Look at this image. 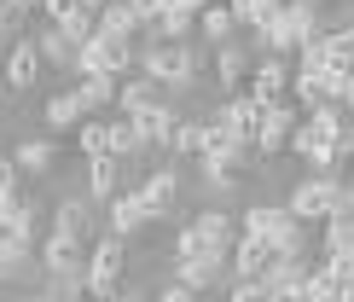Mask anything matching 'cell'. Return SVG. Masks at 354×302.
Returning a JSON list of instances; mask_svg holds the SVG:
<instances>
[{"mask_svg":"<svg viewBox=\"0 0 354 302\" xmlns=\"http://www.w3.org/2000/svg\"><path fill=\"white\" fill-rule=\"evenodd\" d=\"M227 296H232V302H279V296L268 291V279H232Z\"/></svg>","mask_w":354,"mask_h":302,"instance_id":"39","label":"cell"},{"mask_svg":"<svg viewBox=\"0 0 354 302\" xmlns=\"http://www.w3.org/2000/svg\"><path fill=\"white\" fill-rule=\"evenodd\" d=\"M93 198H64V204H58V215H53V233H64V238H82V245H87V238H93Z\"/></svg>","mask_w":354,"mask_h":302,"instance_id":"20","label":"cell"},{"mask_svg":"<svg viewBox=\"0 0 354 302\" xmlns=\"http://www.w3.org/2000/svg\"><path fill=\"white\" fill-rule=\"evenodd\" d=\"M354 256V221L326 215V238H319V262H348Z\"/></svg>","mask_w":354,"mask_h":302,"instance_id":"24","label":"cell"},{"mask_svg":"<svg viewBox=\"0 0 354 302\" xmlns=\"http://www.w3.org/2000/svg\"><path fill=\"white\" fill-rule=\"evenodd\" d=\"M163 6H180V12H203L209 0H163Z\"/></svg>","mask_w":354,"mask_h":302,"instance_id":"45","label":"cell"},{"mask_svg":"<svg viewBox=\"0 0 354 302\" xmlns=\"http://www.w3.org/2000/svg\"><path fill=\"white\" fill-rule=\"evenodd\" d=\"M198 35L209 41V47H221V41H232V35H239V18L227 12V0H221V6L209 0V6L198 12Z\"/></svg>","mask_w":354,"mask_h":302,"instance_id":"25","label":"cell"},{"mask_svg":"<svg viewBox=\"0 0 354 302\" xmlns=\"http://www.w3.org/2000/svg\"><path fill=\"white\" fill-rule=\"evenodd\" d=\"M122 192V157H87V198L111 204Z\"/></svg>","mask_w":354,"mask_h":302,"instance_id":"21","label":"cell"},{"mask_svg":"<svg viewBox=\"0 0 354 302\" xmlns=\"http://www.w3.org/2000/svg\"><path fill=\"white\" fill-rule=\"evenodd\" d=\"M87 250L82 238H64V233H47L41 238V267H47V274H87Z\"/></svg>","mask_w":354,"mask_h":302,"instance_id":"13","label":"cell"},{"mask_svg":"<svg viewBox=\"0 0 354 302\" xmlns=\"http://www.w3.org/2000/svg\"><path fill=\"white\" fill-rule=\"evenodd\" d=\"M35 47H41V64H53V70H82V47H76L58 24H41Z\"/></svg>","mask_w":354,"mask_h":302,"instance_id":"19","label":"cell"},{"mask_svg":"<svg viewBox=\"0 0 354 302\" xmlns=\"http://www.w3.org/2000/svg\"><path fill=\"white\" fill-rule=\"evenodd\" d=\"M76 145L87 151V157H111V123H99V116H82Z\"/></svg>","mask_w":354,"mask_h":302,"instance_id":"33","label":"cell"},{"mask_svg":"<svg viewBox=\"0 0 354 302\" xmlns=\"http://www.w3.org/2000/svg\"><path fill=\"white\" fill-rule=\"evenodd\" d=\"M35 6H41V0H35Z\"/></svg>","mask_w":354,"mask_h":302,"instance_id":"50","label":"cell"},{"mask_svg":"<svg viewBox=\"0 0 354 302\" xmlns=\"http://www.w3.org/2000/svg\"><path fill=\"white\" fill-rule=\"evenodd\" d=\"M290 94H297V105H326V70H290Z\"/></svg>","mask_w":354,"mask_h":302,"instance_id":"31","label":"cell"},{"mask_svg":"<svg viewBox=\"0 0 354 302\" xmlns=\"http://www.w3.org/2000/svg\"><path fill=\"white\" fill-rule=\"evenodd\" d=\"M82 6H87V12H105V6H111V0H82Z\"/></svg>","mask_w":354,"mask_h":302,"instance_id":"46","label":"cell"},{"mask_svg":"<svg viewBox=\"0 0 354 302\" xmlns=\"http://www.w3.org/2000/svg\"><path fill=\"white\" fill-rule=\"evenodd\" d=\"M41 116H47V128H82V99L76 94H53L47 105H41Z\"/></svg>","mask_w":354,"mask_h":302,"instance_id":"30","label":"cell"},{"mask_svg":"<svg viewBox=\"0 0 354 302\" xmlns=\"http://www.w3.org/2000/svg\"><path fill=\"white\" fill-rule=\"evenodd\" d=\"M140 70L151 76V82H163V87H192L203 76V58L192 41H145L140 47Z\"/></svg>","mask_w":354,"mask_h":302,"instance_id":"1","label":"cell"},{"mask_svg":"<svg viewBox=\"0 0 354 302\" xmlns=\"http://www.w3.org/2000/svg\"><path fill=\"white\" fill-rule=\"evenodd\" d=\"M12 163H18V175H47L58 163V145L53 140H24L18 151H12Z\"/></svg>","mask_w":354,"mask_h":302,"instance_id":"27","label":"cell"},{"mask_svg":"<svg viewBox=\"0 0 354 302\" xmlns=\"http://www.w3.org/2000/svg\"><path fill=\"white\" fill-rule=\"evenodd\" d=\"M29 262H35V245H29V238L0 233V279H18V274H29Z\"/></svg>","mask_w":354,"mask_h":302,"instance_id":"28","label":"cell"},{"mask_svg":"<svg viewBox=\"0 0 354 302\" xmlns=\"http://www.w3.org/2000/svg\"><path fill=\"white\" fill-rule=\"evenodd\" d=\"M58 29H64V35L76 41V47H87V41L99 35V12H87V6H76V12H70V18L58 24Z\"/></svg>","mask_w":354,"mask_h":302,"instance_id":"34","label":"cell"},{"mask_svg":"<svg viewBox=\"0 0 354 302\" xmlns=\"http://www.w3.org/2000/svg\"><path fill=\"white\" fill-rule=\"evenodd\" d=\"M337 192H343V180H337V175L297 180V192H290V215H297V221H326L331 209H337Z\"/></svg>","mask_w":354,"mask_h":302,"instance_id":"5","label":"cell"},{"mask_svg":"<svg viewBox=\"0 0 354 302\" xmlns=\"http://www.w3.org/2000/svg\"><path fill=\"white\" fill-rule=\"evenodd\" d=\"M82 70H99V76L128 82V76H140V47H134V41H122V35H105V29H99V35L82 47ZM82 70H76V76H82Z\"/></svg>","mask_w":354,"mask_h":302,"instance_id":"4","label":"cell"},{"mask_svg":"<svg viewBox=\"0 0 354 302\" xmlns=\"http://www.w3.org/2000/svg\"><path fill=\"white\" fill-rule=\"evenodd\" d=\"M348 186H354V157H348Z\"/></svg>","mask_w":354,"mask_h":302,"instance_id":"48","label":"cell"},{"mask_svg":"<svg viewBox=\"0 0 354 302\" xmlns=\"http://www.w3.org/2000/svg\"><path fill=\"white\" fill-rule=\"evenodd\" d=\"M215 123L227 128V134H232L239 145H250V151H256V128H261V99H250L244 87H239V94H227V105H221V116H215Z\"/></svg>","mask_w":354,"mask_h":302,"instance_id":"7","label":"cell"},{"mask_svg":"<svg viewBox=\"0 0 354 302\" xmlns=\"http://www.w3.org/2000/svg\"><path fill=\"white\" fill-rule=\"evenodd\" d=\"M0 192H18V163L0 151Z\"/></svg>","mask_w":354,"mask_h":302,"instance_id":"42","label":"cell"},{"mask_svg":"<svg viewBox=\"0 0 354 302\" xmlns=\"http://www.w3.org/2000/svg\"><path fill=\"white\" fill-rule=\"evenodd\" d=\"M76 6H82V0H41L35 12H41V18H47V24H64V18H70V12H76Z\"/></svg>","mask_w":354,"mask_h":302,"instance_id":"41","label":"cell"},{"mask_svg":"<svg viewBox=\"0 0 354 302\" xmlns=\"http://www.w3.org/2000/svg\"><path fill=\"white\" fill-rule=\"evenodd\" d=\"M273 238H261V233H244L239 226V238H232V279H261L273 267Z\"/></svg>","mask_w":354,"mask_h":302,"instance_id":"9","label":"cell"},{"mask_svg":"<svg viewBox=\"0 0 354 302\" xmlns=\"http://www.w3.org/2000/svg\"><path fill=\"white\" fill-rule=\"evenodd\" d=\"M244 94H250V99H261V105L285 99V94H290V58H256V70H250Z\"/></svg>","mask_w":354,"mask_h":302,"instance_id":"12","label":"cell"},{"mask_svg":"<svg viewBox=\"0 0 354 302\" xmlns=\"http://www.w3.org/2000/svg\"><path fill=\"white\" fill-rule=\"evenodd\" d=\"M297 105H285V99H273V105H261V128H256V157H279V151H290V134H297Z\"/></svg>","mask_w":354,"mask_h":302,"instance_id":"6","label":"cell"},{"mask_svg":"<svg viewBox=\"0 0 354 302\" xmlns=\"http://www.w3.org/2000/svg\"><path fill=\"white\" fill-rule=\"evenodd\" d=\"M308 274H314V256H273V267L261 279H268V291L279 296V302H302V285H308Z\"/></svg>","mask_w":354,"mask_h":302,"instance_id":"8","label":"cell"},{"mask_svg":"<svg viewBox=\"0 0 354 302\" xmlns=\"http://www.w3.org/2000/svg\"><path fill=\"white\" fill-rule=\"evenodd\" d=\"M261 6H268V0H227V12L239 18V29H250V24H256V18H261Z\"/></svg>","mask_w":354,"mask_h":302,"instance_id":"40","label":"cell"},{"mask_svg":"<svg viewBox=\"0 0 354 302\" xmlns=\"http://www.w3.org/2000/svg\"><path fill=\"white\" fill-rule=\"evenodd\" d=\"M140 204L151 221H174V209H180V169H157L140 186Z\"/></svg>","mask_w":354,"mask_h":302,"instance_id":"10","label":"cell"},{"mask_svg":"<svg viewBox=\"0 0 354 302\" xmlns=\"http://www.w3.org/2000/svg\"><path fill=\"white\" fill-rule=\"evenodd\" d=\"M70 302H87V296H70Z\"/></svg>","mask_w":354,"mask_h":302,"instance_id":"49","label":"cell"},{"mask_svg":"<svg viewBox=\"0 0 354 302\" xmlns=\"http://www.w3.org/2000/svg\"><path fill=\"white\" fill-rule=\"evenodd\" d=\"M70 94H76V99H82V111L93 116V111H105V105H116L122 82H116V76H99V70H82V82L70 87Z\"/></svg>","mask_w":354,"mask_h":302,"instance_id":"22","label":"cell"},{"mask_svg":"<svg viewBox=\"0 0 354 302\" xmlns=\"http://www.w3.org/2000/svg\"><path fill=\"white\" fill-rule=\"evenodd\" d=\"M99 29H105V35H122V41H134V35H145V18L134 6H128V0H111L105 12H99Z\"/></svg>","mask_w":354,"mask_h":302,"instance_id":"26","label":"cell"},{"mask_svg":"<svg viewBox=\"0 0 354 302\" xmlns=\"http://www.w3.org/2000/svg\"><path fill=\"white\" fill-rule=\"evenodd\" d=\"M145 221H151V215H145V204H140V186L111 198V233H116V238H134Z\"/></svg>","mask_w":354,"mask_h":302,"instance_id":"23","label":"cell"},{"mask_svg":"<svg viewBox=\"0 0 354 302\" xmlns=\"http://www.w3.org/2000/svg\"><path fill=\"white\" fill-rule=\"evenodd\" d=\"M192 226H198V233H203V238H209V245H215V250H232V238H239V221H232V215H227V209H203V215H198V221H192Z\"/></svg>","mask_w":354,"mask_h":302,"instance_id":"29","label":"cell"},{"mask_svg":"<svg viewBox=\"0 0 354 302\" xmlns=\"http://www.w3.org/2000/svg\"><path fill=\"white\" fill-rule=\"evenodd\" d=\"M215 245L198 233V226H180V238H174V262H192V256H209ZM221 256H232V250H221Z\"/></svg>","mask_w":354,"mask_h":302,"instance_id":"35","label":"cell"},{"mask_svg":"<svg viewBox=\"0 0 354 302\" xmlns=\"http://www.w3.org/2000/svg\"><path fill=\"white\" fill-rule=\"evenodd\" d=\"M169 151H180V157H203V123H180Z\"/></svg>","mask_w":354,"mask_h":302,"instance_id":"38","label":"cell"},{"mask_svg":"<svg viewBox=\"0 0 354 302\" xmlns=\"http://www.w3.org/2000/svg\"><path fill=\"white\" fill-rule=\"evenodd\" d=\"M250 157H256V151L250 145H221V151H203V175L215 180V186H244V175H250Z\"/></svg>","mask_w":354,"mask_h":302,"instance_id":"11","label":"cell"},{"mask_svg":"<svg viewBox=\"0 0 354 302\" xmlns=\"http://www.w3.org/2000/svg\"><path fill=\"white\" fill-rule=\"evenodd\" d=\"M174 267H180V285H186V291H215V285L227 279L232 256H221V250H209V256H192V262H174Z\"/></svg>","mask_w":354,"mask_h":302,"instance_id":"16","label":"cell"},{"mask_svg":"<svg viewBox=\"0 0 354 302\" xmlns=\"http://www.w3.org/2000/svg\"><path fill=\"white\" fill-rule=\"evenodd\" d=\"M308 221L290 215V204H256L244 215V233H261V238H273V250L279 256H302L308 250V233H302Z\"/></svg>","mask_w":354,"mask_h":302,"instance_id":"2","label":"cell"},{"mask_svg":"<svg viewBox=\"0 0 354 302\" xmlns=\"http://www.w3.org/2000/svg\"><path fill=\"white\" fill-rule=\"evenodd\" d=\"M35 82H41V47H35V41H12V53H6V87H12V94H29Z\"/></svg>","mask_w":354,"mask_h":302,"instance_id":"17","label":"cell"},{"mask_svg":"<svg viewBox=\"0 0 354 302\" xmlns=\"http://www.w3.org/2000/svg\"><path fill=\"white\" fill-rule=\"evenodd\" d=\"M134 128H140V145L145 151H169L174 145V128H180V105H163V111L134 116Z\"/></svg>","mask_w":354,"mask_h":302,"instance_id":"18","label":"cell"},{"mask_svg":"<svg viewBox=\"0 0 354 302\" xmlns=\"http://www.w3.org/2000/svg\"><path fill=\"white\" fill-rule=\"evenodd\" d=\"M128 6H134V12H140V18H145V24H151V18H157V12H163V0H128Z\"/></svg>","mask_w":354,"mask_h":302,"instance_id":"44","label":"cell"},{"mask_svg":"<svg viewBox=\"0 0 354 302\" xmlns=\"http://www.w3.org/2000/svg\"><path fill=\"white\" fill-rule=\"evenodd\" d=\"M116 105H122V116H145V111H163V105H174V99H169L163 82H151V76L140 70V76H128V82H122Z\"/></svg>","mask_w":354,"mask_h":302,"instance_id":"15","label":"cell"},{"mask_svg":"<svg viewBox=\"0 0 354 302\" xmlns=\"http://www.w3.org/2000/svg\"><path fill=\"white\" fill-rule=\"evenodd\" d=\"M157 302H198V291H186V285H180V279H174V285H169V291H163V296H157Z\"/></svg>","mask_w":354,"mask_h":302,"instance_id":"43","label":"cell"},{"mask_svg":"<svg viewBox=\"0 0 354 302\" xmlns=\"http://www.w3.org/2000/svg\"><path fill=\"white\" fill-rule=\"evenodd\" d=\"M122 274H128V238H116V233H105V238H93V256H87V296H116L122 291Z\"/></svg>","mask_w":354,"mask_h":302,"instance_id":"3","label":"cell"},{"mask_svg":"<svg viewBox=\"0 0 354 302\" xmlns=\"http://www.w3.org/2000/svg\"><path fill=\"white\" fill-rule=\"evenodd\" d=\"M0 233H12V238H29V245H35V238H41V215H35V204H29V198H18Z\"/></svg>","mask_w":354,"mask_h":302,"instance_id":"32","label":"cell"},{"mask_svg":"<svg viewBox=\"0 0 354 302\" xmlns=\"http://www.w3.org/2000/svg\"><path fill=\"white\" fill-rule=\"evenodd\" d=\"M348 145H354V111H348Z\"/></svg>","mask_w":354,"mask_h":302,"instance_id":"47","label":"cell"},{"mask_svg":"<svg viewBox=\"0 0 354 302\" xmlns=\"http://www.w3.org/2000/svg\"><path fill=\"white\" fill-rule=\"evenodd\" d=\"M128 151H134L140 157V128H134V116H122V123H111V157H128Z\"/></svg>","mask_w":354,"mask_h":302,"instance_id":"36","label":"cell"},{"mask_svg":"<svg viewBox=\"0 0 354 302\" xmlns=\"http://www.w3.org/2000/svg\"><path fill=\"white\" fill-rule=\"evenodd\" d=\"M209 64H215V82L227 87V94H239V87L250 82V70H256V53L239 47V41H221V47L209 53Z\"/></svg>","mask_w":354,"mask_h":302,"instance_id":"14","label":"cell"},{"mask_svg":"<svg viewBox=\"0 0 354 302\" xmlns=\"http://www.w3.org/2000/svg\"><path fill=\"white\" fill-rule=\"evenodd\" d=\"M24 24H29V6L0 0V41H24Z\"/></svg>","mask_w":354,"mask_h":302,"instance_id":"37","label":"cell"}]
</instances>
